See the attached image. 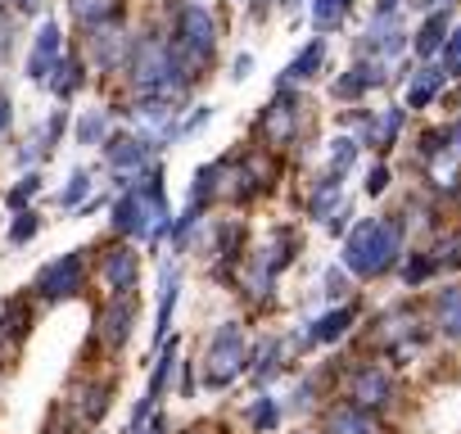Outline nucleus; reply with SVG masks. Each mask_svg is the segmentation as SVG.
<instances>
[{
    "instance_id": "obj_1",
    "label": "nucleus",
    "mask_w": 461,
    "mask_h": 434,
    "mask_svg": "<svg viewBox=\"0 0 461 434\" xmlns=\"http://www.w3.org/2000/svg\"><path fill=\"white\" fill-rule=\"evenodd\" d=\"M113 231L118 236H136V240H158L172 231L167 217V194H163V172H145L140 185H131L118 203H113Z\"/></svg>"
},
{
    "instance_id": "obj_2",
    "label": "nucleus",
    "mask_w": 461,
    "mask_h": 434,
    "mask_svg": "<svg viewBox=\"0 0 461 434\" xmlns=\"http://www.w3.org/2000/svg\"><path fill=\"white\" fill-rule=\"evenodd\" d=\"M398 254H402V231L389 217H366L344 240V267L357 276H384L398 263Z\"/></svg>"
},
{
    "instance_id": "obj_3",
    "label": "nucleus",
    "mask_w": 461,
    "mask_h": 434,
    "mask_svg": "<svg viewBox=\"0 0 461 434\" xmlns=\"http://www.w3.org/2000/svg\"><path fill=\"white\" fill-rule=\"evenodd\" d=\"M217 50V23L203 5H185L181 19H176V41H172V59L181 68V77H199V68L212 59Z\"/></svg>"
},
{
    "instance_id": "obj_4",
    "label": "nucleus",
    "mask_w": 461,
    "mask_h": 434,
    "mask_svg": "<svg viewBox=\"0 0 461 434\" xmlns=\"http://www.w3.org/2000/svg\"><path fill=\"white\" fill-rule=\"evenodd\" d=\"M249 366V344H245V330L236 321H226L212 330L208 348H203V384L208 389H226L240 371Z\"/></svg>"
},
{
    "instance_id": "obj_5",
    "label": "nucleus",
    "mask_w": 461,
    "mask_h": 434,
    "mask_svg": "<svg viewBox=\"0 0 461 434\" xmlns=\"http://www.w3.org/2000/svg\"><path fill=\"white\" fill-rule=\"evenodd\" d=\"M82 285H86V254H82V249H73V254L50 258V263L37 272L32 294H37V299H46V303H59V299L82 294Z\"/></svg>"
},
{
    "instance_id": "obj_6",
    "label": "nucleus",
    "mask_w": 461,
    "mask_h": 434,
    "mask_svg": "<svg viewBox=\"0 0 461 434\" xmlns=\"http://www.w3.org/2000/svg\"><path fill=\"white\" fill-rule=\"evenodd\" d=\"M131 326H136V299L131 294H113L95 312V335H100L104 348H122L131 339Z\"/></svg>"
},
{
    "instance_id": "obj_7",
    "label": "nucleus",
    "mask_w": 461,
    "mask_h": 434,
    "mask_svg": "<svg viewBox=\"0 0 461 434\" xmlns=\"http://www.w3.org/2000/svg\"><path fill=\"white\" fill-rule=\"evenodd\" d=\"M348 398H353V407H366V411L389 407V398H393V380H389V371L375 366V362H362V366L348 375Z\"/></svg>"
},
{
    "instance_id": "obj_8",
    "label": "nucleus",
    "mask_w": 461,
    "mask_h": 434,
    "mask_svg": "<svg viewBox=\"0 0 461 434\" xmlns=\"http://www.w3.org/2000/svg\"><path fill=\"white\" fill-rule=\"evenodd\" d=\"M100 281L109 285V294H131L140 281V254L131 245H113L100 258Z\"/></svg>"
},
{
    "instance_id": "obj_9",
    "label": "nucleus",
    "mask_w": 461,
    "mask_h": 434,
    "mask_svg": "<svg viewBox=\"0 0 461 434\" xmlns=\"http://www.w3.org/2000/svg\"><path fill=\"white\" fill-rule=\"evenodd\" d=\"M299 95H290V91H276V100L263 109V136L272 140V145H290L294 140V131H299Z\"/></svg>"
},
{
    "instance_id": "obj_10",
    "label": "nucleus",
    "mask_w": 461,
    "mask_h": 434,
    "mask_svg": "<svg viewBox=\"0 0 461 434\" xmlns=\"http://www.w3.org/2000/svg\"><path fill=\"white\" fill-rule=\"evenodd\" d=\"M59 55H64L59 28H55V23H46V28L37 32V41H32V55H28V77H32V82H46V77L55 73Z\"/></svg>"
},
{
    "instance_id": "obj_11",
    "label": "nucleus",
    "mask_w": 461,
    "mask_h": 434,
    "mask_svg": "<svg viewBox=\"0 0 461 434\" xmlns=\"http://www.w3.org/2000/svg\"><path fill=\"white\" fill-rule=\"evenodd\" d=\"M104 158H109L113 172H140L149 163V140H140V136H113V140H104Z\"/></svg>"
},
{
    "instance_id": "obj_12",
    "label": "nucleus",
    "mask_w": 461,
    "mask_h": 434,
    "mask_svg": "<svg viewBox=\"0 0 461 434\" xmlns=\"http://www.w3.org/2000/svg\"><path fill=\"white\" fill-rule=\"evenodd\" d=\"M326 434H380V425H375V416H371L366 407L339 402V407H330V416H326Z\"/></svg>"
},
{
    "instance_id": "obj_13",
    "label": "nucleus",
    "mask_w": 461,
    "mask_h": 434,
    "mask_svg": "<svg viewBox=\"0 0 461 434\" xmlns=\"http://www.w3.org/2000/svg\"><path fill=\"white\" fill-rule=\"evenodd\" d=\"M434 326L447 339H461V285H443L434 294Z\"/></svg>"
},
{
    "instance_id": "obj_14",
    "label": "nucleus",
    "mask_w": 461,
    "mask_h": 434,
    "mask_svg": "<svg viewBox=\"0 0 461 434\" xmlns=\"http://www.w3.org/2000/svg\"><path fill=\"white\" fill-rule=\"evenodd\" d=\"M176 294H181V276H176V267H163L158 317H154V344H163V339H167V326H172V308H176Z\"/></svg>"
},
{
    "instance_id": "obj_15",
    "label": "nucleus",
    "mask_w": 461,
    "mask_h": 434,
    "mask_svg": "<svg viewBox=\"0 0 461 434\" xmlns=\"http://www.w3.org/2000/svg\"><path fill=\"white\" fill-rule=\"evenodd\" d=\"M321 64H326V41H321V37H312V41L290 59L285 82H308V77H317V73H321Z\"/></svg>"
},
{
    "instance_id": "obj_16",
    "label": "nucleus",
    "mask_w": 461,
    "mask_h": 434,
    "mask_svg": "<svg viewBox=\"0 0 461 434\" xmlns=\"http://www.w3.org/2000/svg\"><path fill=\"white\" fill-rule=\"evenodd\" d=\"M443 82H447L443 64H438V68H420V73L411 77V86H407V109H425V104L443 91Z\"/></svg>"
},
{
    "instance_id": "obj_17",
    "label": "nucleus",
    "mask_w": 461,
    "mask_h": 434,
    "mask_svg": "<svg viewBox=\"0 0 461 434\" xmlns=\"http://www.w3.org/2000/svg\"><path fill=\"white\" fill-rule=\"evenodd\" d=\"M353 321H357V308H348V303H344V308H335V312L317 317V321H312V330H308V339H312V344H330V339H339Z\"/></svg>"
},
{
    "instance_id": "obj_18",
    "label": "nucleus",
    "mask_w": 461,
    "mask_h": 434,
    "mask_svg": "<svg viewBox=\"0 0 461 434\" xmlns=\"http://www.w3.org/2000/svg\"><path fill=\"white\" fill-rule=\"evenodd\" d=\"M91 50H95V59H100L104 68H118L122 55H127V41H122V32H113L109 23H100L95 37H91Z\"/></svg>"
},
{
    "instance_id": "obj_19",
    "label": "nucleus",
    "mask_w": 461,
    "mask_h": 434,
    "mask_svg": "<svg viewBox=\"0 0 461 434\" xmlns=\"http://www.w3.org/2000/svg\"><path fill=\"white\" fill-rule=\"evenodd\" d=\"M172 371H176V339H163L158 362H154V375H149V389H145V398H149L154 407H158V398H163V389H167Z\"/></svg>"
},
{
    "instance_id": "obj_20",
    "label": "nucleus",
    "mask_w": 461,
    "mask_h": 434,
    "mask_svg": "<svg viewBox=\"0 0 461 434\" xmlns=\"http://www.w3.org/2000/svg\"><path fill=\"white\" fill-rule=\"evenodd\" d=\"M375 82H380V68H375V64H357V68H348V73L335 82V95H339V100H357V95L371 91Z\"/></svg>"
},
{
    "instance_id": "obj_21",
    "label": "nucleus",
    "mask_w": 461,
    "mask_h": 434,
    "mask_svg": "<svg viewBox=\"0 0 461 434\" xmlns=\"http://www.w3.org/2000/svg\"><path fill=\"white\" fill-rule=\"evenodd\" d=\"M28 299H10V303H0V344L5 339H23L28 330Z\"/></svg>"
},
{
    "instance_id": "obj_22",
    "label": "nucleus",
    "mask_w": 461,
    "mask_h": 434,
    "mask_svg": "<svg viewBox=\"0 0 461 434\" xmlns=\"http://www.w3.org/2000/svg\"><path fill=\"white\" fill-rule=\"evenodd\" d=\"M118 5H122V0H68L73 19H77V23H91V28L109 23V19L118 14Z\"/></svg>"
},
{
    "instance_id": "obj_23",
    "label": "nucleus",
    "mask_w": 461,
    "mask_h": 434,
    "mask_svg": "<svg viewBox=\"0 0 461 434\" xmlns=\"http://www.w3.org/2000/svg\"><path fill=\"white\" fill-rule=\"evenodd\" d=\"M443 41H447V14L434 10V14L420 23V32H416V55H434Z\"/></svg>"
},
{
    "instance_id": "obj_24",
    "label": "nucleus",
    "mask_w": 461,
    "mask_h": 434,
    "mask_svg": "<svg viewBox=\"0 0 461 434\" xmlns=\"http://www.w3.org/2000/svg\"><path fill=\"white\" fill-rule=\"evenodd\" d=\"M46 82H50V91H55L59 100H68V95L82 86V64L68 59V55H59V64H55V73H50Z\"/></svg>"
},
{
    "instance_id": "obj_25",
    "label": "nucleus",
    "mask_w": 461,
    "mask_h": 434,
    "mask_svg": "<svg viewBox=\"0 0 461 434\" xmlns=\"http://www.w3.org/2000/svg\"><path fill=\"white\" fill-rule=\"evenodd\" d=\"M348 10H353V0H312V23H317V32L339 28V23L348 19Z\"/></svg>"
},
{
    "instance_id": "obj_26",
    "label": "nucleus",
    "mask_w": 461,
    "mask_h": 434,
    "mask_svg": "<svg viewBox=\"0 0 461 434\" xmlns=\"http://www.w3.org/2000/svg\"><path fill=\"white\" fill-rule=\"evenodd\" d=\"M398 127H402V109H384L380 122H366V140L380 145V149H389L398 140Z\"/></svg>"
},
{
    "instance_id": "obj_27",
    "label": "nucleus",
    "mask_w": 461,
    "mask_h": 434,
    "mask_svg": "<svg viewBox=\"0 0 461 434\" xmlns=\"http://www.w3.org/2000/svg\"><path fill=\"white\" fill-rule=\"evenodd\" d=\"M339 203V172H330L317 190H312V199H308V212L312 217H330V208Z\"/></svg>"
},
{
    "instance_id": "obj_28",
    "label": "nucleus",
    "mask_w": 461,
    "mask_h": 434,
    "mask_svg": "<svg viewBox=\"0 0 461 434\" xmlns=\"http://www.w3.org/2000/svg\"><path fill=\"white\" fill-rule=\"evenodd\" d=\"M41 231V217L28 208V212H14V222H10V245H28L32 236Z\"/></svg>"
},
{
    "instance_id": "obj_29",
    "label": "nucleus",
    "mask_w": 461,
    "mask_h": 434,
    "mask_svg": "<svg viewBox=\"0 0 461 434\" xmlns=\"http://www.w3.org/2000/svg\"><path fill=\"white\" fill-rule=\"evenodd\" d=\"M86 190H91V172H82V167H77V172L68 176V185L59 190V208H77V203L86 199Z\"/></svg>"
},
{
    "instance_id": "obj_30",
    "label": "nucleus",
    "mask_w": 461,
    "mask_h": 434,
    "mask_svg": "<svg viewBox=\"0 0 461 434\" xmlns=\"http://www.w3.org/2000/svg\"><path fill=\"white\" fill-rule=\"evenodd\" d=\"M276 366H281V344L276 339H267L263 348H258V366H254V380L263 384V380H272L276 375Z\"/></svg>"
},
{
    "instance_id": "obj_31",
    "label": "nucleus",
    "mask_w": 461,
    "mask_h": 434,
    "mask_svg": "<svg viewBox=\"0 0 461 434\" xmlns=\"http://www.w3.org/2000/svg\"><path fill=\"white\" fill-rule=\"evenodd\" d=\"M249 420H254V429H276V420H281V407H276V398H258L254 407H249Z\"/></svg>"
},
{
    "instance_id": "obj_32",
    "label": "nucleus",
    "mask_w": 461,
    "mask_h": 434,
    "mask_svg": "<svg viewBox=\"0 0 461 434\" xmlns=\"http://www.w3.org/2000/svg\"><path fill=\"white\" fill-rule=\"evenodd\" d=\"M434 267H438V258H434V254H416V258L402 267V281H407V285H420Z\"/></svg>"
},
{
    "instance_id": "obj_33",
    "label": "nucleus",
    "mask_w": 461,
    "mask_h": 434,
    "mask_svg": "<svg viewBox=\"0 0 461 434\" xmlns=\"http://www.w3.org/2000/svg\"><path fill=\"white\" fill-rule=\"evenodd\" d=\"M443 73L447 77H461V28L447 32V41H443Z\"/></svg>"
},
{
    "instance_id": "obj_34",
    "label": "nucleus",
    "mask_w": 461,
    "mask_h": 434,
    "mask_svg": "<svg viewBox=\"0 0 461 434\" xmlns=\"http://www.w3.org/2000/svg\"><path fill=\"white\" fill-rule=\"evenodd\" d=\"M104 127H109L104 113H86V118L77 122V140H82V145H95V140H104Z\"/></svg>"
},
{
    "instance_id": "obj_35",
    "label": "nucleus",
    "mask_w": 461,
    "mask_h": 434,
    "mask_svg": "<svg viewBox=\"0 0 461 434\" xmlns=\"http://www.w3.org/2000/svg\"><path fill=\"white\" fill-rule=\"evenodd\" d=\"M353 158H357V140L339 136V140L330 145V167H335V172H344V167H353Z\"/></svg>"
},
{
    "instance_id": "obj_36",
    "label": "nucleus",
    "mask_w": 461,
    "mask_h": 434,
    "mask_svg": "<svg viewBox=\"0 0 461 434\" xmlns=\"http://www.w3.org/2000/svg\"><path fill=\"white\" fill-rule=\"evenodd\" d=\"M37 190H41V176H37V172H28V176H23V181H19V185L5 194V199H10V208H19V212H23V203H28Z\"/></svg>"
},
{
    "instance_id": "obj_37",
    "label": "nucleus",
    "mask_w": 461,
    "mask_h": 434,
    "mask_svg": "<svg viewBox=\"0 0 461 434\" xmlns=\"http://www.w3.org/2000/svg\"><path fill=\"white\" fill-rule=\"evenodd\" d=\"M362 185H366V194H380V190H384V185H389V172H384V167H371V172H366V181H362Z\"/></svg>"
},
{
    "instance_id": "obj_38",
    "label": "nucleus",
    "mask_w": 461,
    "mask_h": 434,
    "mask_svg": "<svg viewBox=\"0 0 461 434\" xmlns=\"http://www.w3.org/2000/svg\"><path fill=\"white\" fill-rule=\"evenodd\" d=\"M434 258H438V267H443V263H447V267H461V236L447 245V254H434Z\"/></svg>"
},
{
    "instance_id": "obj_39",
    "label": "nucleus",
    "mask_w": 461,
    "mask_h": 434,
    "mask_svg": "<svg viewBox=\"0 0 461 434\" xmlns=\"http://www.w3.org/2000/svg\"><path fill=\"white\" fill-rule=\"evenodd\" d=\"M10 118H14V113H10V95H5V91H0V136H5V131H10Z\"/></svg>"
},
{
    "instance_id": "obj_40",
    "label": "nucleus",
    "mask_w": 461,
    "mask_h": 434,
    "mask_svg": "<svg viewBox=\"0 0 461 434\" xmlns=\"http://www.w3.org/2000/svg\"><path fill=\"white\" fill-rule=\"evenodd\" d=\"M249 68H254V59H249V55H240V59H236V73H230V77L245 82V77H249Z\"/></svg>"
},
{
    "instance_id": "obj_41",
    "label": "nucleus",
    "mask_w": 461,
    "mask_h": 434,
    "mask_svg": "<svg viewBox=\"0 0 461 434\" xmlns=\"http://www.w3.org/2000/svg\"><path fill=\"white\" fill-rule=\"evenodd\" d=\"M163 429H167V420H163V416H154V420H145L136 434H163Z\"/></svg>"
},
{
    "instance_id": "obj_42",
    "label": "nucleus",
    "mask_w": 461,
    "mask_h": 434,
    "mask_svg": "<svg viewBox=\"0 0 461 434\" xmlns=\"http://www.w3.org/2000/svg\"><path fill=\"white\" fill-rule=\"evenodd\" d=\"M14 5H19V10H28V14H32V10H41V0H14Z\"/></svg>"
},
{
    "instance_id": "obj_43",
    "label": "nucleus",
    "mask_w": 461,
    "mask_h": 434,
    "mask_svg": "<svg viewBox=\"0 0 461 434\" xmlns=\"http://www.w3.org/2000/svg\"><path fill=\"white\" fill-rule=\"evenodd\" d=\"M190 434H203V429H190Z\"/></svg>"
}]
</instances>
